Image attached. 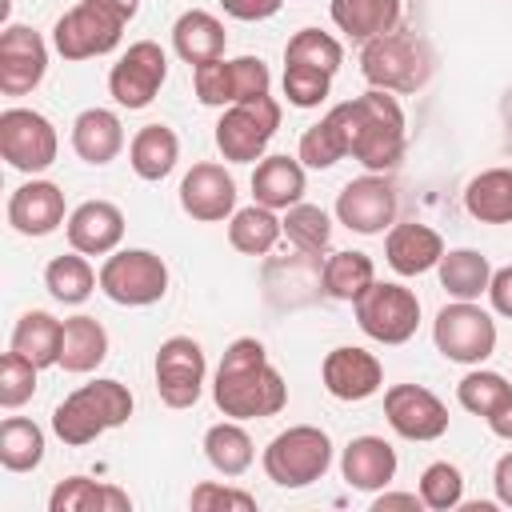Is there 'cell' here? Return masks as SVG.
<instances>
[{
	"label": "cell",
	"mask_w": 512,
	"mask_h": 512,
	"mask_svg": "<svg viewBox=\"0 0 512 512\" xmlns=\"http://www.w3.org/2000/svg\"><path fill=\"white\" fill-rule=\"evenodd\" d=\"M276 128H280L276 96H256L224 108V116L216 120V148L228 164H252L264 160V148L272 144Z\"/></svg>",
	"instance_id": "cell-10"
},
{
	"label": "cell",
	"mask_w": 512,
	"mask_h": 512,
	"mask_svg": "<svg viewBox=\"0 0 512 512\" xmlns=\"http://www.w3.org/2000/svg\"><path fill=\"white\" fill-rule=\"evenodd\" d=\"M488 428H492V436H500V440H512V396L488 416Z\"/></svg>",
	"instance_id": "cell-51"
},
{
	"label": "cell",
	"mask_w": 512,
	"mask_h": 512,
	"mask_svg": "<svg viewBox=\"0 0 512 512\" xmlns=\"http://www.w3.org/2000/svg\"><path fill=\"white\" fill-rule=\"evenodd\" d=\"M328 88H332V72L308 64H284V96L292 108H320Z\"/></svg>",
	"instance_id": "cell-44"
},
{
	"label": "cell",
	"mask_w": 512,
	"mask_h": 512,
	"mask_svg": "<svg viewBox=\"0 0 512 512\" xmlns=\"http://www.w3.org/2000/svg\"><path fill=\"white\" fill-rule=\"evenodd\" d=\"M488 300H492V308H496L500 316H508V320H512V264L492 268V280H488Z\"/></svg>",
	"instance_id": "cell-48"
},
{
	"label": "cell",
	"mask_w": 512,
	"mask_h": 512,
	"mask_svg": "<svg viewBox=\"0 0 512 512\" xmlns=\"http://www.w3.org/2000/svg\"><path fill=\"white\" fill-rule=\"evenodd\" d=\"M136 400L128 392V384L120 380H92V384H80L76 392H68L56 412H52V432L68 444V448H84L92 444L96 436H104L108 428H120L128 424Z\"/></svg>",
	"instance_id": "cell-3"
},
{
	"label": "cell",
	"mask_w": 512,
	"mask_h": 512,
	"mask_svg": "<svg viewBox=\"0 0 512 512\" xmlns=\"http://www.w3.org/2000/svg\"><path fill=\"white\" fill-rule=\"evenodd\" d=\"M224 44H228L224 24L212 12H204V8H188L172 24V48H176V56L188 68L208 64V60H220L224 56Z\"/></svg>",
	"instance_id": "cell-25"
},
{
	"label": "cell",
	"mask_w": 512,
	"mask_h": 512,
	"mask_svg": "<svg viewBox=\"0 0 512 512\" xmlns=\"http://www.w3.org/2000/svg\"><path fill=\"white\" fill-rule=\"evenodd\" d=\"M420 500H424V508H432V512L456 508V504L464 500V476H460V468L448 464V460H432V464L420 472Z\"/></svg>",
	"instance_id": "cell-42"
},
{
	"label": "cell",
	"mask_w": 512,
	"mask_h": 512,
	"mask_svg": "<svg viewBox=\"0 0 512 512\" xmlns=\"http://www.w3.org/2000/svg\"><path fill=\"white\" fill-rule=\"evenodd\" d=\"M492 492H496V500L504 508H512V452H504L496 460V468H492Z\"/></svg>",
	"instance_id": "cell-49"
},
{
	"label": "cell",
	"mask_w": 512,
	"mask_h": 512,
	"mask_svg": "<svg viewBox=\"0 0 512 512\" xmlns=\"http://www.w3.org/2000/svg\"><path fill=\"white\" fill-rule=\"evenodd\" d=\"M280 236H284L280 216H276L272 208L256 204V200H252L248 208H236V212L228 216V244H232L236 252H244V256H268Z\"/></svg>",
	"instance_id": "cell-34"
},
{
	"label": "cell",
	"mask_w": 512,
	"mask_h": 512,
	"mask_svg": "<svg viewBox=\"0 0 512 512\" xmlns=\"http://www.w3.org/2000/svg\"><path fill=\"white\" fill-rule=\"evenodd\" d=\"M68 244L84 256H108L124 240V212L112 200H84L68 212Z\"/></svg>",
	"instance_id": "cell-20"
},
{
	"label": "cell",
	"mask_w": 512,
	"mask_h": 512,
	"mask_svg": "<svg viewBox=\"0 0 512 512\" xmlns=\"http://www.w3.org/2000/svg\"><path fill=\"white\" fill-rule=\"evenodd\" d=\"M156 392L168 408H192L204 392V376H208V360L204 348L192 336H168L156 348Z\"/></svg>",
	"instance_id": "cell-14"
},
{
	"label": "cell",
	"mask_w": 512,
	"mask_h": 512,
	"mask_svg": "<svg viewBox=\"0 0 512 512\" xmlns=\"http://www.w3.org/2000/svg\"><path fill=\"white\" fill-rule=\"evenodd\" d=\"M180 160V136L168 124H144L128 144V164L140 180H164Z\"/></svg>",
	"instance_id": "cell-31"
},
{
	"label": "cell",
	"mask_w": 512,
	"mask_h": 512,
	"mask_svg": "<svg viewBox=\"0 0 512 512\" xmlns=\"http://www.w3.org/2000/svg\"><path fill=\"white\" fill-rule=\"evenodd\" d=\"M44 288L52 292V300L60 304H84L96 288H100V272L88 264L84 252H64V256H52L48 268H44Z\"/></svg>",
	"instance_id": "cell-36"
},
{
	"label": "cell",
	"mask_w": 512,
	"mask_h": 512,
	"mask_svg": "<svg viewBox=\"0 0 512 512\" xmlns=\"http://www.w3.org/2000/svg\"><path fill=\"white\" fill-rule=\"evenodd\" d=\"M352 312H356L360 332L376 344H404L416 336V324H420L416 292L396 284V280H372L352 300Z\"/></svg>",
	"instance_id": "cell-8"
},
{
	"label": "cell",
	"mask_w": 512,
	"mask_h": 512,
	"mask_svg": "<svg viewBox=\"0 0 512 512\" xmlns=\"http://www.w3.org/2000/svg\"><path fill=\"white\" fill-rule=\"evenodd\" d=\"M340 60H344L340 40L332 32H320V28H300L284 44V64H308V68H320V72H332L336 76Z\"/></svg>",
	"instance_id": "cell-41"
},
{
	"label": "cell",
	"mask_w": 512,
	"mask_h": 512,
	"mask_svg": "<svg viewBox=\"0 0 512 512\" xmlns=\"http://www.w3.org/2000/svg\"><path fill=\"white\" fill-rule=\"evenodd\" d=\"M464 208L480 224H512V168H484L464 188Z\"/></svg>",
	"instance_id": "cell-29"
},
{
	"label": "cell",
	"mask_w": 512,
	"mask_h": 512,
	"mask_svg": "<svg viewBox=\"0 0 512 512\" xmlns=\"http://www.w3.org/2000/svg\"><path fill=\"white\" fill-rule=\"evenodd\" d=\"M192 88H196V100L204 108H228L232 104V92H228V60H208V64H196L192 68Z\"/></svg>",
	"instance_id": "cell-45"
},
{
	"label": "cell",
	"mask_w": 512,
	"mask_h": 512,
	"mask_svg": "<svg viewBox=\"0 0 512 512\" xmlns=\"http://www.w3.org/2000/svg\"><path fill=\"white\" fill-rule=\"evenodd\" d=\"M0 464L8 472H32L44 464V432L28 416H8L0 424Z\"/></svg>",
	"instance_id": "cell-38"
},
{
	"label": "cell",
	"mask_w": 512,
	"mask_h": 512,
	"mask_svg": "<svg viewBox=\"0 0 512 512\" xmlns=\"http://www.w3.org/2000/svg\"><path fill=\"white\" fill-rule=\"evenodd\" d=\"M392 508H412V512H420L424 500H420V492H384V488H380V496L372 500V512H392Z\"/></svg>",
	"instance_id": "cell-50"
},
{
	"label": "cell",
	"mask_w": 512,
	"mask_h": 512,
	"mask_svg": "<svg viewBox=\"0 0 512 512\" xmlns=\"http://www.w3.org/2000/svg\"><path fill=\"white\" fill-rule=\"evenodd\" d=\"M360 72L384 92H420L432 76V48L412 28H392L360 48Z\"/></svg>",
	"instance_id": "cell-4"
},
{
	"label": "cell",
	"mask_w": 512,
	"mask_h": 512,
	"mask_svg": "<svg viewBox=\"0 0 512 512\" xmlns=\"http://www.w3.org/2000/svg\"><path fill=\"white\" fill-rule=\"evenodd\" d=\"M128 508H132L128 492L112 484H96L88 476H68L48 496V512H128Z\"/></svg>",
	"instance_id": "cell-32"
},
{
	"label": "cell",
	"mask_w": 512,
	"mask_h": 512,
	"mask_svg": "<svg viewBox=\"0 0 512 512\" xmlns=\"http://www.w3.org/2000/svg\"><path fill=\"white\" fill-rule=\"evenodd\" d=\"M100 292L124 308H148L168 292V264L148 248H116L100 264Z\"/></svg>",
	"instance_id": "cell-7"
},
{
	"label": "cell",
	"mask_w": 512,
	"mask_h": 512,
	"mask_svg": "<svg viewBox=\"0 0 512 512\" xmlns=\"http://www.w3.org/2000/svg\"><path fill=\"white\" fill-rule=\"evenodd\" d=\"M108 4H112V8H120V12L128 16V20H132V16L140 12V0H108Z\"/></svg>",
	"instance_id": "cell-52"
},
{
	"label": "cell",
	"mask_w": 512,
	"mask_h": 512,
	"mask_svg": "<svg viewBox=\"0 0 512 512\" xmlns=\"http://www.w3.org/2000/svg\"><path fill=\"white\" fill-rule=\"evenodd\" d=\"M128 28V16L120 8H112L108 0H80L76 8H68L56 28H52V48L64 60H92V56H108L120 36Z\"/></svg>",
	"instance_id": "cell-6"
},
{
	"label": "cell",
	"mask_w": 512,
	"mask_h": 512,
	"mask_svg": "<svg viewBox=\"0 0 512 512\" xmlns=\"http://www.w3.org/2000/svg\"><path fill=\"white\" fill-rule=\"evenodd\" d=\"M440 256H444V240L428 224L404 220V224H392L384 236V260L396 276H424L440 264Z\"/></svg>",
	"instance_id": "cell-21"
},
{
	"label": "cell",
	"mask_w": 512,
	"mask_h": 512,
	"mask_svg": "<svg viewBox=\"0 0 512 512\" xmlns=\"http://www.w3.org/2000/svg\"><path fill=\"white\" fill-rule=\"evenodd\" d=\"M280 224H284L288 244H292L296 252H304V256H320V252H328V244H332V220H328V212L316 208V204H304V200L292 204Z\"/></svg>",
	"instance_id": "cell-39"
},
{
	"label": "cell",
	"mask_w": 512,
	"mask_h": 512,
	"mask_svg": "<svg viewBox=\"0 0 512 512\" xmlns=\"http://www.w3.org/2000/svg\"><path fill=\"white\" fill-rule=\"evenodd\" d=\"M124 148V124L112 108H84L76 120H72V152L84 160V164H112Z\"/></svg>",
	"instance_id": "cell-24"
},
{
	"label": "cell",
	"mask_w": 512,
	"mask_h": 512,
	"mask_svg": "<svg viewBox=\"0 0 512 512\" xmlns=\"http://www.w3.org/2000/svg\"><path fill=\"white\" fill-rule=\"evenodd\" d=\"M36 364L28 360V356H20V352H4L0 356V408H20V404H28L32 400V392H36Z\"/></svg>",
	"instance_id": "cell-43"
},
{
	"label": "cell",
	"mask_w": 512,
	"mask_h": 512,
	"mask_svg": "<svg viewBox=\"0 0 512 512\" xmlns=\"http://www.w3.org/2000/svg\"><path fill=\"white\" fill-rule=\"evenodd\" d=\"M60 344H64V320H56L44 308L24 312L16 320V328H12V340H8V348L20 352V356H28L36 368L60 364Z\"/></svg>",
	"instance_id": "cell-27"
},
{
	"label": "cell",
	"mask_w": 512,
	"mask_h": 512,
	"mask_svg": "<svg viewBox=\"0 0 512 512\" xmlns=\"http://www.w3.org/2000/svg\"><path fill=\"white\" fill-rule=\"evenodd\" d=\"M396 208V188L384 172H364L336 192V220L360 236H380L384 228H392Z\"/></svg>",
	"instance_id": "cell-13"
},
{
	"label": "cell",
	"mask_w": 512,
	"mask_h": 512,
	"mask_svg": "<svg viewBox=\"0 0 512 512\" xmlns=\"http://www.w3.org/2000/svg\"><path fill=\"white\" fill-rule=\"evenodd\" d=\"M348 120V156L360 160L368 172H392L404 160V108L392 92L368 88L364 96L344 100Z\"/></svg>",
	"instance_id": "cell-2"
},
{
	"label": "cell",
	"mask_w": 512,
	"mask_h": 512,
	"mask_svg": "<svg viewBox=\"0 0 512 512\" xmlns=\"http://www.w3.org/2000/svg\"><path fill=\"white\" fill-rule=\"evenodd\" d=\"M304 168H332L348 156V120H344V104L328 108L312 128H304L300 148H296Z\"/></svg>",
	"instance_id": "cell-30"
},
{
	"label": "cell",
	"mask_w": 512,
	"mask_h": 512,
	"mask_svg": "<svg viewBox=\"0 0 512 512\" xmlns=\"http://www.w3.org/2000/svg\"><path fill=\"white\" fill-rule=\"evenodd\" d=\"M220 8L232 16V20H268L284 8V0H220Z\"/></svg>",
	"instance_id": "cell-47"
},
{
	"label": "cell",
	"mask_w": 512,
	"mask_h": 512,
	"mask_svg": "<svg viewBox=\"0 0 512 512\" xmlns=\"http://www.w3.org/2000/svg\"><path fill=\"white\" fill-rule=\"evenodd\" d=\"M192 508L196 512H220V508H236V512H256V496L244 492V488H232V484H216V480H204L192 488Z\"/></svg>",
	"instance_id": "cell-46"
},
{
	"label": "cell",
	"mask_w": 512,
	"mask_h": 512,
	"mask_svg": "<svg viewBox=\"0 0 512 512\" xmlns=\"http://www.w3.org/2000/svg\"><path fill=\"white\" fill-rule=\"evenodd\" d=\"M204 456L220 476H244L256 460V444L244 432V424L228 416V420H220L204 432Z\"/></svg>",
	"instance_id": "cell-35"
},
{
	"label": "cell",
	"mask_w": 512,
	"mask_h": 512,
	"mask_svg": "<svg viewBox=\"0 0 512 512\" xmlns=\"http://www.w3.org/2000/svg\"><path fill=\"white\" fill-rule=\"evenodd\" d=\"M304 188H308L304 164H300V156H288V152L264 156L252 172V196H256V204H264L272 212H288L292 204H300Z\"/></svg>",
	"instance_id": "cell-23"
},
{
	"label": "cell",
	"mask_w": 512,
	"mask_h": 512,
	"mask_svg": "<svg viewBox=\"0 0 512 512\" xmlns=\"http://www.w3.org/2000/svg\"><path fill=\"white\" fill-rule=\"evenodd\" d=\"M212 400L232 420H268L288 404V384L272 368L264 344L256 336H240L216 364Z\"/></svg>",
	"instance_id": "cell-1"
},
{
	"label": "cell",
	"mask_w": 512,
	"mask_h": 512,
	"mask_svg": "<svg viewBox=\"0 0 512 512\" xmlns=\"http://www.w3.org/2000/svg\"><path fill=\"white\" fill-rule=\"evenodd\" d=\"M332 468V440L316 424H292L264 448V476L276 488H308Z\"/></svg>",
	"instance_id": "cell-5"
},
{
	"label": "cell",
	"mask_w": 512,
	"mask_h": 512,
	"mask_svg": "<svg viewBox=\"0 0 512 512\" xmlns=\"http://www.w3.org/2000/svg\"><path fill=\"white\" fill-rule=\"evenodd\" d=\"M436 272H440V288L452 300H480L488 292V280H492V264L476 248H452V252H444L440 264H436Z\"/></svg>",
	"instance_id": "cell-33"
},
{
	"label": "cell",
	"mask_w": 512,
	"mask_h": 512,
	"mask_svg": "<svg viewBox=\"0 0 512 512\" xmlns=\"http://www.w3.org/2000/svg\"><path fill=\"white\" fill-rule=\"evenodd\" d=\"M328 12H332V24H336L344 36L368 44V40H376V36H384V32H392V28H400L404 4H400V0H332Z\"/></svg>",
	"instance_id": "cell-26"
},
{
	"label": "cell",
	"mask_w": 512,
	"mask_h": 512,
	"mask_svg": "<svg viewBox=\"0 0 512 512\" xmlns=\"http://www.w3.org/2000/svg\"><path fill=\"white\" fill-rule=\"evenodd\" d=\"M180 208L196 224H220L236 212V180L224 164L200 160L180 180Z\"/></svg>",
	"instance_id": "cell-17"
},
{
	"label": "cell",
	"mask_w": 512,
	"mask_h": 512,
	"mask_svg": "<svg viewBox=\"0 0 512 512\" xmlns=\"http://www.w3.org/2000/svg\"><path fill=\"white\" fill-rule=\"evenodd\" d=\"M108 356V332L96 316H68L64 320V344H60V368L72 376L96 372Z\"/></svg>",
	"instance_id": "cell-28"
},
{
	"label": "cell",
	"mask_w": 512,
	"mask_h": 512,
	"mask_svg": "<svg viewBox=\"0 0 512 512\" xmlns=\"http://www.w3.org/2000/svg\"><path fill=\"white\" fill-rule=\"evenodd\" d=\"M432 340L452 364H484L496 352V320L476 300H452L432 320Z\"/></svg>",
	"instance_id": "cell-9"
},
{
	"label": "cell",
	"mask_w": 512,
	"mask_h": 512,
	"mask_svg": "<svg viewBox=\"0 0 512 512\" xmlns=\"http://www.w3.org/2000/svg\"><path fill=\"white\" fill-rule=\"evenodd\" d=\"M320 380H324L328 396H336L344 404H360V400H368V396H376L384 388V368L368 348L340 344V348H332L324 356Z\"/></svg>",
	"instance_id": "cell-18"
},
{
	"label": "cell",
	"mask_w": 512,
	"mask_h": 512,
	"mask_svg": "<svg viewBox=\"0 0 512 512\" xmlns=\"http://www.w3.org/2000/svg\"><path fill=\"white\" fill-rule=\"evenodd\" d=\"M48 72V44L28 24H8L0 32V92L28 96Z\"/></svg>",
	"instance_id": "cell-16"
},
{
	"label": "cell",
	"mask_w": 512,
	"mask_h": 512,
	"mask_svg": "<svg viewBox=\"0 0 512 512\" xmlns=\"http://www.w3.org/2000/svg\"><path fill=\"white\" fill-rule=\"evenodd\" d=\"M56 152H60V136L44 112H36V108H4L0 112V156L8 160V168L36 176V172L52 168Z\"/></svg>",
	"instance_id": "cell-11"
},
{
	"label": "cell",
	"mask_w": 512,
	"mask_h": 512,
	"mask_svg": "<svg viewBox=\"0 0 512 512\" xmlns=\"http://www.w3.org/2000/svg\"><path fill=\"white\" fill-rule=\"evenodd\" d=\"M8 224H12L20 236H32V240L52 236L60 224H68L60 184L36 180V176H32L28 184H20V188L8 196Z\"/></svg>",
	"instance_id": "cell-19"
},
{
	"label": "cell",
	"mask_w": 512,
	"mask_h": 512,
	"mask_svg": "<svg viewBox=\"0 0 512 512\" xmlns=\"http://www.w3.org/2000/svg\"><path fill=\"white\" fill-rule=\"evenodd\" d=\"M384 420L404 440H440L448 432V408L444 400L424 384H392L384 392Z\"/></svg>",
	"instance_id": "cell-15"
},
{
	"label": "cell",
	"mask_w": 512,
	"mask_h": 512,
	"mask_svg": "<svg viewBox=\"0 0 512 512\" xmlns=\"http://www.w3.org/2000/svg\"><path fill=\"white\" fill-rule=\"evenodd\" d=\"M376 280V264L368 252H356V248H344V252H332L320 268V284L332 300H344L352 304L368 284Z\"/></svg>",
	"instance_id": "cell-37"
},
{
	"label": "cell",
	"mask_w": 512,
	"mask_h": 512,
	"mask_svg": "<svg viewBox=\"0 0 512 512\" xmlns=\"http://www.w3.org/2000/svg\"><path fill=\"white\" fill-rule=\"evenodd\" d=\"M508 396H512V384H508L500 372L480 368V364L456 384V400H460V408L472 412V416H484V420H488Z\"/></svg>",
	"instance_id": "cell-40"
},
{
	"label": "cell",
	"mask_w": 512,
	"mask_h": 512,
	"mask_svg": "<svg viewBox=\"0 0 512 512\" xmlns=\"http://www.w3.org/2000/svg\"><path fill=\"white\" fill-rule=\"evenodd\" d=\"M164 80H168V56H164V48L156 40H136L112 64V72H108V96L120 108L140 112V108H148L156 100V92L164 88Z\"/></svg>",
	"instance_id": "cell-12"
},
{
	"label": "cell",
	"mask_w": 512,
	"mask_h": 512,
	"mask_svg": "<svg viewBox=\"0 0 512 512\" xmlns=\"http://www.w3.org/2000/svg\"><path fill=\"white\" fill-rule=\"evenodd\" d=\"M396 448L384 436H356L340 456V476L356 492H380L396 480Z\"/></svg>",
	"instance_id": "cell-22"
}]
</instances>
